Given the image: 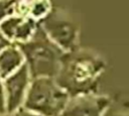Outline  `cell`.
<instances>
[{
    "mask_svg": "<svg viewBox=\"0 0 129 116\" xmlns=\"http://www.w3.org/2000/svg\"><path fill=\"white\" fill-rule=\"evenodd\" d=\"M37 24L34 19L22 16H9L0 22V31L8 40L26 42L34 34Z\"/></svg>",
    "mask_w": 129,
    "mask_h": 116,
    "instance_id": "obj_7",
    "label": "cell"
},
{
    "mask_svg": "<svg viewBox=\"0 0 129 116\" xmlns=\"http://www.w3.org/2000/svg\"><path fill=\"white\" fill-rule=\"evenodd\" d=\"M24 64V57L18 47L9 45L0 52V78L4 80Z\"/></svg>",
    "mask_w": 129,
    "mask_h": 116,
    "instance_id": "obj_8",
    "label": "cell"
},
{
    "mask_svg": "<svg viewBox=\"0 0 129 116\" xmlns=\"http://www.w3.org/2000/svg\"><path fill=\"white\" fill-rule=\"evenodd\" d=\"M9 45H11V41L8 40V39L2 34V32L0 31V52H1L4 48H6L7 46H9Z\"/></svg>",
    "mask_w": 129,
    "mask_h": 116,
    "instance_id": "obj_13",
    "label": "cell"
},
{
    "mask_svg": "<svg viewBox=\"0 0 129 116\" xmlns=\"http://www.w3.org/2000/svg\"><path fill=\"white\" fill-rule=\"evenodd\" d=\"M30 81L31 79L25 64L3 80L6 114H11L22 107Z\"/></svg>",
    "mask_w": 129,
    "mask_h": 116,
    "instance_id": "obj_6",
    "label": "cell"
},
{
    "mask_svg": "<svg viewBox=\"0 0 129 116\" xmlns=\"http://www.w3.org/2000/svg\"><path fill=\"white\" fill-rule=\"evenodd\" d=\"M38 25L62 51L69 52L77 48L79 26L64 10L51 9L39 20Z\"/></svg>",
    "mask_w": 129,
    "mask_h": 116,
    "instance_id": "obj_4",
    "label": "cell"
},
{
    "mask_svg": "<svg viewBox=\"0 0 129 116\" xmlns=\"http://www.w3.org/2000/svg\"><path fill=\"white\" fill-rule=\"evenodd\" d=\"M7 115H9V116H39V115H37L35 113H32V112L24 109L23 107H20L15 112H13L11 114H7Z\"/></svg>",
    "mask_w": 129,
    "mask_h": 116,
    "instance_id": "obj_12",
    "label": "cell"
},
{
    "mask_svg": "<svg viewBox=\"0 0 129 116\" xmlns=\"http://www.w3.org/2000/svg\"><path fill=\"white\" fill-rule=\"evenodd\" d=\"M6 115V106H5V96L3 89V80L0 78V116Z\"/></svg>",
    "mask_w": 129,
    "mask_h": 116,
    "instance_id": "obj_11",
    "label": "cell"
},
{
    "mask_svg": "<svg viewBox=\"0 0 129 116\" xmlns=\"http://www.w3.org/2000/svg\"><path fill=\"white\" fill-rule=\"evenodd\" d=\"M17 47L24 57L31 80L55 78L64 52L46 36L39 25L32 37L26 42L17 43Z\"/></svg>",
    "mask_w": 129,
    "mask_h": 116,
    "instance_id": "obj_2",
    "label": "cell"
},
{
    "mask_svg": "<svg viewBox=\"0 0 129 116\" xmlns=\"http://www.w3.org/2000/svg\"><path fill=\"white\" fill-rule=\"evenodd\" d=\"M105 70L104 59L89 49H74L60 59L54 81L70 97L88 94Z\"/></svg>",
    "mask_w": 129,
    "mask_h": 116,
    "instance_id": "obj_1",
    "label": "cell"
},
{
    "mask_svg": "<svg viewBox=\"0 0 129 116\" xmlns=\"http://www.w3.org/2000/svg\"><path fill=\"white\" fill-rule=\"evenodd\" d=\"M70 96L52 78L30 81L22 107L39 116H58Z\"/></svg>",
    "mask_w": 129,
    "mask_h": 116,
    "instance_id": "obj_3",
    "label": "cell"
},
{
    "mask_svg": "<svg viewBox=\"0 0 129 116\" xmlns=\"http://www.w3.org/2000/svg\"><path fill=\"white\" fill-rule=\"evenodd\" d=\"M111 100L97 94H82L70 97L58 116H104Z\"/></svg>",
    "mask_w": 129,
    "mask_h": 116,
    "instance_id": "obj_5",
    "label": "cell"
},
{
    "mask_svg": "<svg viewBox=\"0 0 129 116\" xmlns=\"http://www.w3.org/2000/svg\"><path fill=\"white\" fill-rule=\"evenodd\" d=\"M16 0H0V22L13 15Z\"/></svg>",
    "mask_w": 129,
    "mask_h": 116,
    "instance_id": "obj_10",
    "label": "cell"
},
{
    "mask_svg": "<svg viewBox=\"0 0 129 116\" xmlns=\"http://www.w3.org/2000/svg\"><path fill=\"white\" fill-rule=\"evenodd\" d=\"M50 11L49 0H32L29 4V17L32 19H41Z\"/></svg>",
    "mask_w": 129,
    "mask_h": 116,
    "instance_id": "obj_9",
    "label": "cell"
}]
</instances>
